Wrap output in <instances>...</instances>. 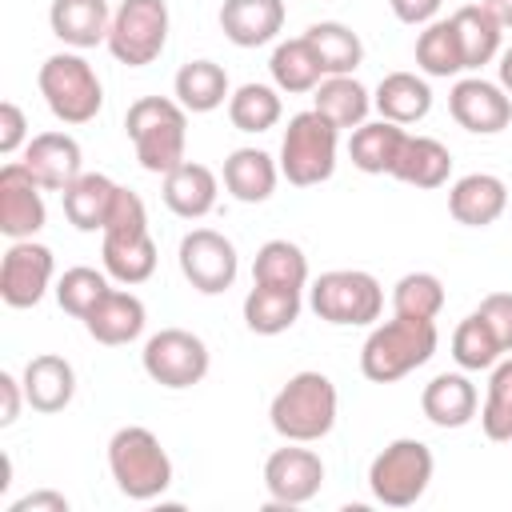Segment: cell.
Instances as JSON below:
<instances>
[{
	"label": "cell",
	"mask_w": 512,
	"mask_h": 512,
	"mask_svg": "<svg viewBox=\"0 0 512 512\" xmlns=\"http://www.w3.org/2000/svg\"><path fill=\"white\" fill-rule=\"evenodd\" d=\"M124 132L136 148L140 168L168 176L176 164H184L188 108L180 100H168V96H140L124 112Z\"/></svg>",
	"instance_id": "1"
},
{
	"label": "cell",
	"mask_w": 512,
	"mask_h": 512,
	"mask_svg": "<svg viewBox=\"0 0 512 512\" xmlns=\"http://www.w3.org/2000/svg\"><path fill=\"white\" fill-rule=\"evenodd\" d=\"M336 408H340L336 384L324 372L308 368V372L288 376V384L272 396L268 420H272V432L280 440L312 444V440H324L336 428Z\"/></svg>",
	"instance_id": "2"
},
{
	"label": "cell",
	"mask_w": 512,
	"mask_h": 512,
	"mask_svg": "<svg viewBox=\"0 0 512 512\" xmlns=\"http://www.w3.org/2000/svg\"><path fill=\"white\" fill-rule=\"evenodd\" d=\"M440 336H436V320H416V316H392L384 324H376L360 348V372L372 384H392L404 380L408 372H416L420 364L432 360Z\"/></svg>",
	"instance_id": "3"
},
{
	"label": "cell",
	"mask_w": 512,
	"mask_h": 512,
	"mask_svg": "<svg viewBox=\"0 0 512 512\" xmlns=\"http://www.w3.org/2000/svg\"><path fill=\"white\" fill-rule=\"evenodd\" d=\"M108 472L128 500H156L172 484V460L144 424H124L108 440Z\"/></svg>",
	"instance_id": "4"
},
{
	"label": "cell",
	"mask_w": 512,
	"mask_h": 512,
	"mask_svg": "<svg viewBox=\"0 0 512 512\" xmlns=\"http://www.w3.org/2000/svg\"><path fill=\"white\" fill-rule=\"evenodd\" d=\"M40 96L60 124H88L104 108V84L80 52H52L36 72Z\"/></svg>",
	"instance_id": "5"
},
{
	"label": "cell",
	"mask_w": 512,
	"mask_h": 512,
	"mask_svg": "<svg viewBox=\"0 0 512 512\" xmlns=\"http://www.w3.org/2000/svg\"><path fill=\"white\" fill-rule=\"evenodd\" d=\"M336 148H340L336 124H328L316 108L296 112L280 140V176L296 188L324 184L336 172Z\"/></svg>",
	"instance_id": "6"
},
{
	"label": "cell",
	"mask_w": 512,
	"mask_h": 512,
	"mask_svg": "<svg viewBox=\"0 0 512 512\" xmlns=\"http://www.w3.org/2000/svg\"><path fill=\"white\" fill-rule=\"evenodd\" d=\"M436 460L424 440L400 436L384 444L368 464V488L384 508H412L432 484Z\"/></svg>",
	"instance_id": "7"
},
{
	"label": "cell",
	"mask_w": 512,
	"mask_h": 512,
	"mask_svg": "<svg viewBox=\"0 0 512 512\" xmlns=\"http://www.w3.org/2000/svg\"><path fill=\"white\" fill-rule=\"evenodd\" d=\"M308 308L336 328H360L380 320L384 312V288L372 272L360 268H332L312 280L308 288Z\"/></svg>",
	"instance_id": "8"
},
{
	"label": "cell",
	"mask_w": 512,
	"mask_h": 512,
	"mask_svg": "<svg viewBox=\"0 0 512 512\" xmlns=\"http://www.w3.org/2000/svg\"><path fill=\"white\" fill-rule=\"evenodd\" d=\"M168 44V4L164 0H120L108 28V52L128 64H152Z\"/></svg>",
	"instance_id": "9"
},
{
	"label": "cell",
	"mask_w": 512,
	"mask_h": 512,
	"mask_svg": "<svg viewBox=\"0 0 512 512\" xmlns=\"http://www.w3.org/2000/svg\"><path fill=\"white\" fill-rule=\"evenodd\" d=\"M140 364H144L148 380L160 384V388H192V384H200L208 376L212 352L188 328H160L156 336L144 340Z\"/></svg>",
	"instance_id": "10"
},
{
	"label": "cell",
	"mask_w": 512,
	"mask_h": 512,
	"mask_svg": "<svg viewBox=\"0 0 512 512\" xmlns=\"http://www.w3.org/2000/svg\"><path fill=\"white\" fill-rule=\"evenodd\" d=\"M176 260H180V272L184 280L204 292V296H220L232 288L236 272H240V260H236V244L216 232V228H192L180 248H176Z\"/></svg>",
	"instance_id": "11"
},
{
	"label": "cell",
	"mask_w": 512,
	"mask_h": 512,
	"mask_svg": "<svg viewBox=\"0 0 512 512\" xmlns=\"http://www.w3.org/2000/svg\"><path fill=\"white\" fill-rule=\"evenodd\" d=\"M52 276H56V260L48 244L12 240L0 260V300L8 308H36L52 288Z\"/></svg>",
	"instance_id": "12"
},
{
	"label": "cell",
	"mask_w": 512,
	"mask_h": 512,
	"mask_svg": "<svg viewBox=\"0 0 512 512\" xmlns=\"http://www.w3.org/2000/svg\"><path fill=\"white\" fill-rule=\"evenodd\" d=\"M320 484H324V460H320V452L300 448L296 440H288L284 448H276L264 460V488H268V500L280 504V508L308 504L320 492Z\"/></svg>",
	"instance_id": "13"
},
{
	"label": "cell",
	"mask_w": 512,
	"mask_h": 512,
	"mask_svg": "<svg viewBox=\"0 0 512 512\" xmlns=\"http://www.w3.org/2000/svg\"><path fill=\"white\" fill-rule=\"evenodd\" d=\"M448 112L464 132L496 136L512 124V96L484 76H464L448 92Z\"/></svg>",
	"instance_id": "14"
},
{
	"label": "cell",
	"mask_w": 512,
	"mask_h": 512,
	"mask_svg": "<svg viewBox=\"0 0 512 512\" xmlns=\"http://www.w3.org/2000/svg\"><path fill=\"white\" fill-rule=\"evenodd\" d=\"M40 192L44 188L20 160H8L0 168V232L8 240H32L44 228L48 208Z\"/></svg>",
	"instance_id": "15"
},
{
	"label": "cell",
	"mask_w": 512,
	"mask_h": 512,
	"mask_svg": "<svg viewBox=\"0 0 512 512\" xmlns=\"http://www.w3.org/2000/svg\"><path fill=\"white\" fill-rule=\"evenodd\" d=\"M36 184L44 192H64L80 172H84V152L76 144V136L68 132H36L28 144H24V160H20Z\"/></svg>",
	"instance_id": "16"
},
{
	"label": "cell",
	"mask_w": 512,
	"mask_h": 512,
	"mask_svg": "<svg viewBox=\"0 0 512 512\" xmlns=\"http://www.w3.org/2000/svg\"><path fill=\"white\" fill-rule=\"evenodd\" d=\"M508 208V184L492 172H468L448 188V212L464 228H488Z\"/></svg>",
	"instance_id": "17"
},
{
	"label": "cell",
	"mask_w": 512,
	"mask_h": 512,
	"mask_svg": "<svg viewBox=\"0 0 512 512\" xmlns=\"http://www.w3.org/2000/svg\"><path fill=\"white\" fill-rule=\"evenodd\" d=\"M144 300L136 292H124V288H108L96 308L84 316V328L96 344H108V348H120V344H132L140 332H144Z\"/></svg>",
	"instance_id": "18"
},
{
	"label": "cell",
	"mask_w": 512,
	"mask_h": 512,
	"mask_svg": "<svg viewBox=\"0 0 512 512\" xmlns=\"http://www.w3.org/2000/svg\"><path fill=\"white\" fill-rule=\"evenodd\" d=\"M20 384H24L28 408L52 416V412H64L72 404V396H76V368L64 356H56V352H40V356H32L24 364Z\"/></svg>",
	"instance_id": "19"
},
{
	"label": "cell",
	"mask_w": 512,
	"mask_h": 512,
	"mask_svg": "<svg viewBox=\"0 0 512 512\" xmlns=\"http://www.w3.org/2000/svg\"><path fill=\"white\" fill-rule=\"evenodd\" d=\"M48 24H52L56 40H64L76 52H84V48L108 44L112 8H108V0H52Z\"/></svg>",
	"instance_id": "20"
},
{
	"label": "cell",
	"mask_w": 512,
	"mask_h": 512,
	"mask_svg": "<svg viewBox=\"0 0 512 512\" xmlns=\"http://www.w3.org/2000/svg\"><path fill=\"white\" fill-rule=\"evenodd\" d=\"M168 212H176L180 220H200L216 208V196H220V180L208 164H196V160H184L176 164L168 176H164V188H160Z\"/></svg>",
	"instance_id": "21"
},
{
	"label": "cell",
	"mask_w": 512,
	"mask_h": 512,
	"mask_svg": "<svg viewBox=\"0 0 512 512\" xmlns=\"http://www.w3.org/2000/svg\"><path fill=\"white\" fill-rule=\"evenodd\" d=\"M284 28V0H224L220 32L236 48H260Z\"/></svg>",
	"instance_id": "22"
},
{
	"label": "cell",
	"mask_w": 512,
	"mask_h": 512,
	"mask_svg": "<svg viewBox=\"0 0 512 512\" xmlns=\"http://www.w3.org/2000/svg\"><path fill=\"white\" fill-rule=\"evenodd\" d=\"M476 408H480V396L464 372H440L420 392V412L436 428H464L476 416Z\"/></svg>",
	"instance_id": "23"
},
{
	"label": "cell",
	"mask_w": 512,
	"mask_h": 512,
	"mask_svg": "<svg viewBox=\"0 0 512 512\" xmlns=\"http://www.w3.org/2000/svg\"><path fill=\"white\" fill-rule=\"evenodd\" d=\"M116 192H120V184L108 180L104 172H80V176L60 192L68 224L80 228V232H104Z\"/></svg>",
	"instance_id": "24"
},
{
	"label": "cell",
	"mask_w": 512,
	"mask_h": 512,
	"mask_svg": "<svg viewBox=\"0 0 512 512\" xmlns=\"http://www.w3.org/2000/svg\"><path fill=\"white\" fill-rule=\"evenodd\" d=\"M408 132L404 124H392V120H364L360 128H352V140H348V156L360 172L368 176H392L396 168V156L404 148Z\"/></svg>",
	"instance_id": "25"
},
{
	"label": "cell",
	"mask_w": 512,
	"mask_h": 512,
	"mask_svg": "<svg viewBox=\"0 0 512 512\" xmlns=\"http://www.w3.org/2000/svg\"><path fill=\"white\" fill-rule=\"evenodd\" d=\"M276 180H280V164L264 148H236L224 160V188L240 204H264L276 192Z\"/></svg>",
	"instance_id": "26"
},
{
	"label": "cell",
	"mask_w": 512,
	"mask_h": 512,
	"mask_svg": "<svg viewBox=\"0 0 512 512\" xmlns=\"http://www.w3.org/2000/svg\"><path fill=\"white\" fill-rule=\"evenodd\" d=\"M372 108L392 124H416L432 112V88L416 72H388L372 92Z\"/></svg>",
	"instance_id": "27"
},
{
	"label": "cell",
	"mask_w": 512,
	"mask_h": 512,
	"mask_svg": "<svg viewBox=\"0 0 512 512\" xmlns=\"http://www.w3.org/2000/svg\"><path fill=\"white\" fill-rule=\"evenodd\" d=\"M312 108L336 128H360L372 112V92L356 76H324L312 88Z\"/></svg>",
	"instance_id": "28"
},
{
	"label": "cell",
	"mask_w": 512,
	"mask_h": 512,
	"mask_svg": "<svg viewBox=\"0 0 512 512\" xmlns=\"http://www.w3.org/2000/svg\"><path fill=\"white\" fill-rule=\"evenodd\" d=\"M300 292L276 284H252L244 296V324L256 336H280L300 320Z\"/></svg>",
	"instance_id": "29"
},
{
	"label": "cell",
	"mask_w": 512,
	"mask_h": 512,
	"mask_svg": "<svg viewBox=\"0 0 512 512\" xmlns=\"http://www.w3.org/2000/svg\"><path fill=\"white\" fill-rule=\"evenodd\" d=\"M392 176L412 188H440L452 176V152L436 136H408L396 156Z\"/></svg>",
	"instance_id": "30"
},
{
	"label": "cell",
	"mask_w": 512,
	"mask_h": 512,
	"mask_svg": "<svg viewBox=\"0 0 512 512\" xmlns=\"http://www.w3.org/2000/svg\"><path fill=\"white\" fill-rule=\"evenodd\" d=\"M100 260H104V272L120 284H144L152 272H156V240L152 232H140V236H100Z\"/></svg>",
	"instance_id": "31"
},
{
	"label": "cell",
	"mask_w": 512,
	"mask_h": 512,
	"mask_svg": "<svg viewBox=\"0 0 512 512\" xmlns=\"http://www.w3.org/2000/svg\"><path fill=\"white\" fill-rule=\"evenodd\" d=\"M268 72H272V84L280 92H312L320 80H324V68H320V56L316 48L308 44V36H292V40H280L272 48V60H268Z\"/></svg>",
	"instance_id": "32"
},
{
	"label": "cell",
	"mask_w": 512,
	"mask_h": 512,
	"mask_svg": "<svg viewBox=\"0 0 512 512\" xmlns=\"http://www.w3.org/2000/svg\"><path fill=\"white\" fill-rule=\"evenodd\" d=\"M172 92H176V100L188 112H216L232 96L228 72L216 60H188V64H180V72L172 80Z\"/></svg>",
	"instance_id": "33"
},
{
	"label": "cell",
	"mask_w": 512,
	"mask_h": 512,
	"mask_svg": "<svg viewBox=\"0 0 512 512\" xmlns=\"http://www.w3.org/2000/svg\"><path fill=\"white\" fill-rule=\"evenodd\" d=\"M452 28L460 36V52H464V72H476L484 64H492L500 56V24L480 8V4H464L452 12Z\"/></svg>",
	"instance_id": "34"
},
{
	"label": "cell",
	"mask_w": 512,
	"mask_h": 512,
	"mask_svg": "<svg viewBox=\"0 0 512 512\" xmlns=\"http://www.w3.org/2000/svg\"><path fill=\"white\" fill-rule=\"evenodd\" d=\"M304 36H308V44L320 56L324 76H352L360 68V60H364V44H360V36L348 24L320 20V24H308Z\"/></svg>",
	"instance_id": "35"
},
{
	"label": "cell",
	"mask_w": 512,
	"mask_h": 512,
	"mask_svg": "<svg viewBox=\"0 0 512 512\" xmlns=\"http://www.w3.org/2000/svg\"><path fill=\"white\" fill-rule=\"evenodd\" d=\"M416 68L424 76H436V80L464 72V52H460V36L452 28V16L424 24V32L416 36Z\"/></svg>",
	"instance_id": "36"
},
{
	"label": "cell",
	"mask_w": 512,
	"mask_h": 512,
	"mask_svg": "<svg viewBox=\"0 0 512 512\" xmlns=\"http://www.w3.org/2000/svg\"><path fill=\"white\" fill-rule=\"evenodd\" d=\"M252 284H276V288H296L304 292L308 284V256L292 240H268L260 244L252 260Z\"/></svg>",
	"instance_id": "37"
},
{
	"label": "cell",
	"mask_w": 512,
	"mask_h": 512,
	"mask_svg": "<svg viewBox=\"0 0 512 512\" xmlns=\"http://www.w3.org/2000/svg\"><path fill=\"white\" fill-rule=\"evenodd\" d=\"M280 112H284L280 88H272V84L248 80V84H240V88L228 96V120H232V128H240V132H268V128L280 124Z\"/></svg>",
	"instance_id": "38"
},
{
	"label": "cell",
	"mask_w": 512,
	"mask_h": 512,
	"mask_svg": "<svg viewBox=\"0 0 512 512\" xmlns=\"http://www.w3.org/2000/svg\"><path fill=\"white\" fill-rule=\"evenodd\" d=\"M500 356H508V352L500 348L496 332L488 328V320H484L480 312H472V316H464V320L456 324V332H452V360H456L464 372H484V368H492Z\"/></svg>",
	"instance_id": "39"
},
{
	"label": "cell",
	"mask_w": 512,
	"mask_h": 512,
	"mask_svg": "<svg viewBox=\"0 0 512 512\" xmlns=\"http://www.w3.org/2000/svg\"><path fill=\"white\" fill-rule=\"evenodd\" d=\"M480 428L496 444H512V352L492 364L484 408H480Z\"/></svg>",
	"instance_id": "40"
},
{
	"label": "cell",
	"mask_w": 512,
	"mask_h": 512,
	"mask_svg": "<svg viewBox=\"0 0 512 512\" xmlns=\"http://www.w3.org/2000/svg\"><path fill=\"white\" fill-rule=\"evenodd\" d=\"M444 308V284L432 272H404L392 288V312L396 316H416V320H436Z\"/></svg>",
	"instance_id": "41"
},
{
	"label": "cell",
	"mask_w": 512,
	"mask_h": 512,
	"mask_svg": "<svg viewBox=\"0 0 512 512\" xmlns=\"http://www.w3.org/2000/svg\"><path fill=\"white\" fill-rule=\"evenodd\" d=\"M108 292V276L104 272H96V268H88V264H76V268H68L60 280H56V304L68 312V316H76V320H84L92 308H96V300Z\"/></svg>",
	"instance_id": "42"
},
{
	"label": "cell",
	"mask_w": 512,
	"mask_h": 512,
	"mask_svg": "<svg viewBox=\"0 0 512 512\" xmlns=\"http://www.w3.org/2000/svg\"><path fill=\"white\" fill-rule=\"evenodd\" d=\"M104 232H108V236H140V232H148V208H144V200H140L132 188H120V192H116ZM104 232H100V236H104Z\"/></svg>",
	"instance_id": "43"
},
{
	"label": "cell",
	"mask_w": 512,
	"mask_h": 512,
	"mask_svg": "<svg viewBox=\"0 0 512 512\" xmlns=\"http://www.w3.org/2000/svg\"><path fill=\"white\" fill-rule=\"evenodd\" d=\"M476 312L488 320V328L496 332L500 348L512 352V292H488Z\"/></svg>",
	"instance_id": "44"
},
{
	"label": "cell",
	"mask_w": 512,
	"mask_h": 512,
	"mask_svg": "<svg viewBox=\"0 0 512 512\" xmlns=\"http://www.w3.org/2000/svg\"><path fill=\"white\" fill-rule=\"evenodd\" d=\"M20 144H28L24 108H20L16 100H4V104H0V152L12 156V152H20Z\"/></svg>",
	"instance_id": "45"
},
{
	"label": "cell",
	"mask_w": 512,
	"mask_h": 512,
	"mask_svg": "<svg viewBox=\"0 0 512 512\" xmlns=\"http://www.w3.org/2000/svg\"><path fill=\"white\" fill-rule=\"evenodd\" d=\"M28 404L24 384L12 372H0V428H12L20 420V408Z\"/></svg>",
	"instance_id": "46"
},
{
	"label": "cell",
	"mask_w": 512,
	"mask_h": 512,
	"mask_svg": "<svg viewBox=\"0 0 512 512\" xmlns=\"http://www.w3.org/2000/svg\"><path fill=\"white\" fill-rule=\"evenodd\" d=\"M388 4H392V12H396V20H400V24L424 28V24H432V20H436V12H440V4H444V0H388Z\"/></svg>",
	"instance_id": "47"
},
{
	"label": "cell",
	"mask_w": 512,
	"mask_h": 512,
	"mask_svg": "<svg viewBox=\"0 0 512 512\" xmlns=\"http://www.w3.org/2000/svg\"><path fill=\"white\" fill-rule=\"evenodd\" d=\"M8 512H68V496L52 492V488H40V492H28V496L12 500Z\"/></svg>",
	"instance_id": "48"
},
{
	"label": "cell",
	"mask_w": 512,
	"mask_h": 512,
	"mask_svg": "<svg viewBox=\"0 0 512 512\" xmlns=\"http://www.w3.org/2000/svg\"><path fill=\"white\" fill-rule=\"evenodd\" d=\"M480 8H484L500 28H512V0H480Z\"/></svg>",
	"instance_id": "49"
},
{
	"label": "cell",
	"mask_w": 512,
	"mask_h": 512,
	"mask_svg": "<svg viewBox=\"0 0 512 512\" xmlns=\"http://www.w3.org/2000/svg\"><path fill=\"white\" fill-rule=\"evenodd\" d=\"M496 72H500V88L512 96V48H504V52H500V64H496Z\"/></svg>",
	"instance_id": "50"
}]
</instances>
